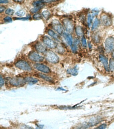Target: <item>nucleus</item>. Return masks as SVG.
I'll return each mask as SVG.
<instances>
[{
  "label": "nucleus",
  "instance_id": "nucleus-29",
  "mask_svg": "<svg viewBox=\"0 0 114 129\" xmlns=\"http://www.w3.org/2000/svg\"><path fill=\"white\" fill-rule=\"evenodd\" d=\"M4 21L7 23H11L12 22V19L11 17L8 16L4 18Z\"/></svg>",
  "mask_w": 114,
  "mask_h": 129
},
{
  "label": "nucleus",
  "instance_id": "nucleus-15",
  "mask_svg": "<svg viewBox=\"0 0 114 129\" xmlns=\"http://www.w3.org/2000/svg\"><path fill=\"white\" fill-rule=\"evenodd\" d=\"M25 82L31 83H35L38 82V80L36 78L32 77H27L24 79Z\"/></svg>",
  "mask_w": 114,
  "mask_h": 129
},
{
  "label": "nucleus",
  "instance_id": "nucleus-19",
  "mask_svg": "<svg viewBox=\"0 0 114 129\" xmlns=\"http://www.w3.org/2000/svg\"><path fill=\"white\" fill-rule=\"evenodd\" d=\"M100 21L97 18H96L92 26V31L96 30L99 27L100 24Z\"/></svg>",
  "mask_w": 114,
  "mask_h": 129
},
{
  "label": "nucleus",
  "instance_id": "nucleus-36",
  "mask_svg": "<svg viewBox=\"0 0 114 129\" xmlns=\"http://www.w3.org/2000/svg\"><path fill=\"white\" fill-rule=\"evenodd\" d=\"M6 8L4 6H1L0 7V13H1L4 12L6 9Z\"/></svg>",
  "mask_w": 114,
  "mask_h": 129
},
{
  "label": "nucleus",
  "instance_id": "nucleus-38",
  "mask_svg": "<svg viewBox=\"0 0 114 129\" xmlns=\"http://www.w3.org/2000/svg\"><path fill=\"white\" fill-rule=\"evenodd\" d=\"M15 2H17V3H21L22 2L23 0H14Z\"/></svg>",
  "mask_w": 114,
  "mask_h": 129
},
{
  "label": "nucleus",
  "instance_id": "nucleus-26",
  "mask_svg": "<svg viewBox=\"0 0 114 129\" xmlns=\"http://www.w3.org/2000/svg\"><path fill=\"white\" fill-rule=\"evenodd\" d=\"M33 18L35 20H39L42 19V17L40 14L37 13L34 15Z\"/></svg>",
  "mask_w": 114,
  "mask_h": 129
},
{
  "label": "nucleus",
  "instance_id": "nucleus-14",
  "mask_svg": "<svg viewBox=\"0 0 114 129\" xmlns=\"http://www.w3.org/2000/svg\"><path fill=\"white\" fill-rule=\"evenodd\" d=\"M44 2L42 1H35L33 3V6L34 7H40V8H42L45 6Z\"/></svg>",
  "mask_w": 114,
  "mask_h": 129
},
{
  "label": "nucleus",
  "instance_id": "nucleus-27",
  "mask_svg": "<svg viewBox=\"0 0 114 129\" xmlns=\"http://www.w3.org/2000/svg\"><path fill=\"white\" fill-rule=\"evenodd\" d=\"M14 13V11L13 9H8L6 11V14L9 15H12Z\"/></svg>",
  "mask_w": 114,
  "mask_h": 129
},
{
  "label": "nucleus",
  "instance_id": "nucleus-17",
  "mask_svg": "<svg viewBox=\"0 0 114 129\" xmlns=\"http://www.w3.org/2000/svg\"><path fill=\"white\" fill-rule=\"evenodd\" d=\"M38 76L41 78L43 79L46 81L51 82L52 81V79L50 77L42 73H39L37 74Z\"/></svg>",
  "mask_w": 114,
  "mask_h": 129
},
{
  "label": "nucleus",
  "instance_id": "nucleus-3",
  "mask_svg": "<svg viewBox=\"0 0 114 129\" xmlns=\"http://www.w3.org/2000/svg\"><path fill=\"white\" fill-rule=\"evenodd\" d=\"M105 47L106 51L110 52L114 50V37H109L105 42Z\"/></svg>",
  "mask_w": 114,
  "mask_h": 129
},
{
  "label": "nucleus",
  "instance_id": "nucleus-39",
  "mask_svg": "<svg viewBox=\"0 0 114 129\" xmlns=\"http://www.w3.org/2000/svg\"><path fill=\"white\" fill-rule=\"evenodd\" d=\"M113 57H114V52H113Z\"/></svg>",
  "mask_w": 114,
  "mask_h": 129
},
{
  "label": "nucleus",
  "instance_id": "nucleus-34",
  "mask_svg": "<svg viewBox=\"0 0 114 129\" xmlns=\"http://www.w3.org/2000/svg\"><path fill=\"white\" fill-rule=\"evenodd\" d=\"M106 127V125L105 124H102L101 125L99 126L97 128L98 129H105V128Z\"/></svg>",
  "mask_w": 114,
  "mask_h": 129
},
{
  "label": "nucleus",
  "instance_id": "nucleus-24",
  "mask_svg": "<svg viewBox=\"0 0 114 129\" xmlns=\"http://www.w3.org/2000/svg\"><path fill=\"white\" fill-rule=\"evenodd\" d=\"M43 16L45 19H48L50 16V13L49 11H44L42 13Z\"/></svg>",
  "mask_w": 114,
  "mask_h": 129
},
{
  "label": "nucleus",
  "instance_id": "nucleus-31",
  "mask_svg": "<svg viewBox=\"0 0 114 129\" xmlns=\"http://www.w3.org/2000/svg\"><path fill=\"white\" fill-rule=\"evenodd\" d=\"M30 18V16H29L26 17H23V18H14V19L15 20H29Z\"/></svg>",
  "mask_w": 114,
  "mask_h": 129
},
{
  "label": "nucleus",
  "instance_id": "nucleus-22",
  "mask_svg": "<svg viewBox=\"0 0 114 129\" xmlns=\"http://www.w3.org/2000/svg\"><path fill=\"white\" fill-rule=\"evenodd\" d=\"M93 18V17L91 15L89 14L88 16L87 21L88 25L89 27H90L91 25Z\"/></svg>",
  "mask_w": 114,
  "mask_h": 129
},
{
  "label": "nucleus",
  "instance_id": "nucleus-35",
  "mask_svg": "<svg viewBox=\"0 0 114 129\" xmlns=\"http://www.w3.org/2000/svg\"><path fill=\"white\" fill-rule=\"evenodd\" d=\"M45 3H51L52 2H54L57 0H42Z\"/></svg>",
  "mask_w": 114,
  "mask_h": 129
},
{
  "label": "nucleus",
  "instance_id": "nucleus-16",
  "mask_svg": "<svg viewBox=\"0 0 114 129\" xmlns=\"http://www.w3.org/2000/svg\"><path fill=\"white\" fill-rule=\"evenodd\" d=\"M79 43V40L78 39H75L74 41V44H73V46L71 47L72 50L74 53H75L76 52L77 49V47Z\"/></svg>",
  "mask_w": 114,
  "mask_h": 129
},
{
  "label": "nucleus",
  "instance_id": "nucleus-5",
  "mask_svg": "<svg viewBox=\"0 0 114 129\" xmlns=\"http://www.w3.org/2000/svg\"><path fill=\"white\" fill-rule=\"evenodd\" d=\"M64 28L67 32L69 33H73L74 30V25L70 20L68 19H64L63 21Z\"/></svg>",
  "mask_w": 114,
  "mask_h": 129
},
{
  "label": "nucleus",
  "instance_id": "nucleus-20",
  "mask_svg": "<svg viewBox=\"0 0 114 129\" xmlns=\"http://www.w3.org/2000/svg\"><path fill=\"white\" fill-rule=\"evenodd\" d=\"M76 32L78 36H81L83 34L82 29L80 26H78L76 27Z\"/></svg>",
  "mask_w": 114,
  "mask_h": 129
},
{
  "label": "nucleus",
  "instance_id": "nucleus-13",
  "mask_svg": "<svg viewBox=\"0 0 114 129\" xmlns=\"http://www.w3.org/2000/svg\"><path fill=\"white\" fill-rule=\"evenodd\" d=\"M99 59L101 62L103 63L104 67L105 68L106 71H109V69L108 67V62L107 58L103 55H99Z\"/></svg>",
  "mask_w": 114,
  "mask_h": 129
},
{
  "label": "nucleus",
  "instance_id": "nucleus-7",
  "mask_svg": "<svg viewBox=\"0 0 114 129\" xmlns=\"http://www.w3.org/2000/svg\"><path fill=\"white\" fill-rule=\"evenodd\" d=\"M52 26L53 28L60 35H63L64 33L63 26L58 20H54L52 23Z\"/></svg>",
  "mask_w": 114,
  "mask_h": 129
},
{
  "label": "nucleus",
  "instance_id": "nucleus-6",
  "mask_svg": "<svg viewBox=\"0 0 114 129\" xmlns=\"http://www.w3.org/2000/svg\"><path fill=\"white\" fill-rule=\"evenodd\" d=\"M29 58L31 60L35 62H41L44 60V57L43 56L35 52H32L30 53L29 55Z\"/></svg>",
  "mask_w": 114,
  "mask_h": 129
},
{
  "label": "nucleus",
  "instance_id": "nucleus-12",
  "mask_svg": "<svg viewBox=\"0 0 114 129\" xmlns=\"http://www.w3.org/2000/svg\"><path fill=\"white\" fill-rule=\"evenodd\" d=\"M35 47L37 51L40 53H44L46 51L45 47L40 42L37 43L35 45Z\"/></svg>",
  "mask_w": 114,
  "mask_h": 129
},
{
  "label": "nucleus",
  "instance_id": "nucleus-32",
  "mask_svg": "<svg viewBox=\"0 0 114 129\" xmlns=\"http://www.w3.org/2000/svg\"><path fill=\"white\" fill-rule=\"evenodd\" d=\"M97 35H95L94 36L93 40L95 42H96V43H98L100 41V37H99Z\"/></svg>",
  "mask_w": 114,
  "mask_h": 129
},
{
  "label": "nucleus",
  "instance_id": "nucleus-4",
  "mask_svg": "<svg viewBox=\"0 0 114 129\" xmlns=\"http://www.w3.org/2000/svg\"><path fill=\"white\" fill-rule=\"evenodd\" d=\"M43 42L47 47L53 49L57 47V44L53 40L47 36H44L43 38Z\"/></svg>",
  "mask_w": 114,
  "mask_h": 129
},
{
  "label": "nucleus",
  "instance_id": "nucleus-21",
  "mask_svg": "<svg viewBox=\"0 0 114 129\" xmlns=\"http://www.w3.org/2000/svg\"><path fill=\"white\" fill-rule=\"evenodd\" d=\"M67 72L68 73L70 74L73 75H76L77 74L78 72L76 68H75L71 69L68 70L67 71Z\"/></svg>",
  "mask_w": 114,
  "mask_h": 129
},
{
  "label": "nucleus",
  "instance_id": "nucleus-8",
  "mask_svg": "<svg viewBox=\"0 0 114 129\" xmlns=\"http://www.w3.org/2000/svg\"><path fill=\"white\" fill-rule=\"evenodd\" d=\"M10 83L11 85L13 86H19L25 83L24 79L22 78L16 77L11 79Z\"/></svg>",
  "mask_w": 114,
  "mask_h": 129
},
{
  "label": "nucleus",
  "instance_id": "nucleus-33",
  "mask_svg": "<svg viewBox=\"0 0 114 129\" xmlns=\"http://www.w3.org/2000/svg\"><path fill=\"white\" fill-rule=\"evenodd\" d=\"M4 84V80L3 78L2 77V76H1V82H0V86H1V87Z\"/></svg>",
  "mask_w": 114,
  "mask_h": 129
},
{
  "label": "nucleus",
  "instance_id": "nucleus-9",
  "mask_svg": "<svg viewBox=\"0 0 114 129\" xmlns=\"http://www.w3.org/2000/svg\"><path fill=\"white\" fill-rule=\"evenodd\" d=\"M101 24L104 26H109L112 24V20L111 17L107 14H103L101 18Z\"/></svg>",
  "mask_w": 114,
  "mask_h": 129
},
{
  "label": "nucleus",
  "instance_id": "nucleus-1",
  "mask_svg": "<svg viewBox=\"0 0 114 129\" xmlns=\"http://www.w3.org/2000/svg\"><path fill=\"white\" fill-rule=\"evenodd\" d=\"M46 58L49 62L52 63H57L59 61L58 55L52 51L48 52L46 54Z\"/></svg>",
  "mask_w": 114,
  "mask_h": 129
},
{
  "label": "nucleus",
  "instance_id": "nucleus-30",
  "mask_svg": "<svg viewBox=\"0 0 114 129\" xmlns=\"http://www.w3.org/2000/svg\"><path fill=\"white\" fill-rule=\"evenodd\" d=\"M82 45L84 47H86L87 46V42L86 39L84 37H83L82 39Z\"/></svg>",
  "mask_w": 114,
  "mask_h": 129
},
{
  "label": "nucleus",
  "instance_id": "nucleus-11",
  "mask_svg": "<svg viewBox=\"0 0 114 129\" xmlns=\"http://www.w3.org/2000/svg\"><path fill=\"white\" fill-rule=\"evenodd\" d=\"M68 44L71 47L73 45L72 37L69 33H64L63 35Z\"/></svg>",
  "mask_w": 114,
  "mask_h": 129
},
{
  "label": "nucleus",
  "instance_id": "nucleus-2",
  "mask_svg": "<svg viewBox=\"0 0 114 129\" xmlns=\"http://www.w3.org/2000/svg\"><path fill=\"white\" fill-rule=\"evenodd\" d=\"M16 66L22 70L27 71H31L32 70L31 67L26 61L20 60L15 64Z\"/></svg>",
  "mask_w": 114,
  "mask_h": 129
},
{
  "label": "nucleus",
  "instance_id": "nucleus-23",
  "mask_svg": "<svg viewBox=\"0 0 114 129\" xmlns=\"http://www.w3.org/2000/svg\"><path fill=\"white\" fill-rule=\"evenodd\" d=\"M109 68L111 70L114 69V58H111L109 64Z\"/></svg>",
  "mask_w": 114,
  "mask_h": 129
},
{
  "label": "nucleus",
  "instance_id": "nucleus-18",
  "mask_svg": "<svg viewBox=\"0 0 114 129\" xmlns=\"http://www.w3.org/2000/svg\"><path fill=\"white\" fill-rule=\"evenodd\" d=\"M48 34L51 37H53L54 39L57 40H59V37L57 34L51 30H49L48 32Z\"/></svg>",
  "mask_w": 114,
  "mask_h": 129
},
{
  "label": "nucleus",
  "instance_id": "nucleus-25",
  "mask_svg": "<svg viewBox=\"0 0 114 129\" xmlns=\"http://www.w3.org/2000/svg\"><path fill=\"white\" fill-rule=\"evenodd\" d=\"M25 12L23 10H20L16 13V15L19 17H22L25 15Z\"/></svg>",
  "mask_w": 114,
  "mask_h": 129
},
{
  "label": "nucleus",
  "instance_id": "nucleus-10",
  "mask_svg": "<svg viewBox=\"0 0 114 129\" xmlns=\"http://www.w3.org/2000/svg\"><path fill=\"white\" fill-rule=\"evenodd\" d=\"M34 67L37 70L45 73H49L50 71L49 68L44 64L36 63L34 65Z\"/></svg>",
  "mask_w": 114,
  "mask_h": 129
},
{
  "label": "nucleus",
  "instance_id": "nucleus-28",
  "mask_svg": "<svg viewBox=\"0 0 114 129\" xmlns=\"http://www.w3.org/2000/svg\"><path fill=\"white\" fill-rule=\"evenodd\" d=\"M41 9L42 8H40V7H34L31 9L30 12L32 13H36Z\"/></svg>",
  "mask_w": 114,
  "mask_h": 129
},
{
  "label": "nucleus",
  "instance_id": "nucleus-37",
  "mask_svg": "<svg viewBox=\"0 0 114 129\" xmlns=\"http://www.w3.org/2000/svg\"><path fill=\"white\" fill-rule=\"evenodd\" d=\"M9 3V1L8 0H0L1 4H8Z\"/></svg>",
  "mask_w": 114,
  "mask_h": 129
}]
</instances>
